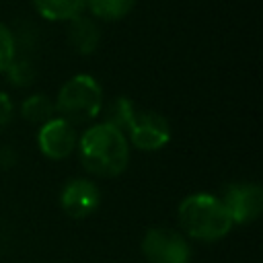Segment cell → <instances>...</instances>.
<instances>
[{
    "instance_id": "cell-8",
    "label": "cell",
    "mask_w": 263,
    "mask_h": 263,
    "mask_svg": "<svg viewBox=\"0 0 263 263\" xmlns=\"http://www.w3.org/2000/svg\"><path fill=\"white\" fill-rule=\"evenodd\" d=\"M101 205V189L95 181L76 177L68 181L60 191V208L74 220L88 218Z\"/></svg>"
},
{
    "instance_id": "cell-16",
    "label": "cell",
    "mask_w": 263,
    "mask_h": 263,
    "mask_svg": "<svg viewBox=\"0 0 263 263\" xmlns=\"http://www.w3.org/2000/svg\"><path fill=\"white\" fill-rule=\"evenodd\" d=\"M16 164V152L10 146H0V168H10Z\"/></svg>"
},
{
    "instance_id": "cell-6",
    "label": "cell",
    "mask_w": 263,
    "mask_h": 263,
    "mask_svg": "<svg viewBox=\"0 0 263 263\" xmlns=\"http://www.w3.org/2000/svg\"><path fill=\"white\" fill-rule=\"evenodd\" d=\"M37 146L41 154L49 160H64L68 158L78 146V132L76 125L62 117H51L45 121L37 132Z\"/></svg>"
},
{
    "instance_id": "cell-12",
    "label": "cell",
    "mask_w": 263,
    "mask_h": 263,
    "mask_svg": "<svg viewBox=\"0 0 263 263\" xmlns=\"http://www.w3.org/2000/svg\"><path fill=\"white\" fill-rule=\"evenodd\" d=\"M136 0H86L84 8H88L92 18L99 21H119L132 12Z\"/></svg>"
},
{
    "instance_id": "cell-1",
    "label": "cell",
    "mask_w": 263,
    "mask_h": 263,
    "mask_svg": "<svg viewBox=\"0 0 263 263\" xmlns=\"http://www.w3.org/2000/svg\"><path fill=\"white\" fill-rule=\"evenodd\" d=\"M76 150L82 166L90 175L99 179H113L127 168L132 146L121 129L101 121L86 127L82 136H78Z\"/></svg>"
},
{
    "instance_id": "cell-5",
    "label": "cell",
    "mask_w": 263,
    "mask_h": 263,
    "mask_svg": "<svg viewBox=\"0 0 263 263\" xmlns=\"http://www.w3.org/2000/svg\"><path fill=\"white\" fill-rule=\"evenodd\" d=\"M142 255L148 263H189L191 245L187 236L175 228L152 226L144 232L140 242Z\"/></svg>"
},
{
    "instance_id": "cell-4",
    "label": "cell",
    "mask_w": 263,
    "mask_h": 263,
    "mask_svg": "<svg viewBox=\"0 0 263 263\" xmlns=\"http://www.w3.org/2000/svg\"><path fill=\"white\" fill-rule=\"evenodd\" d=\"M121 132L125 134L129 146L142 152L160 150L171 140V123L166 121V117L156 111L140 109L138 105L132 109Z\"/></svg>"
},
{
    "instance_id": "cell-10",
    "label": "cell",
    "mask_w": 263,
    "mask_h": 263,
    "mask_svg": "<svg viewBox=\"0 0 263 263\" xmlns=\"http://www.w3.org/2000/svg\"><path fill=\"white\" fill-rule=\"evenodd\" d=\"M86 0H33L35 10L47 21H70L84 10Z\"/></svg>"
},
{
    "instance_id": "cell-7",
    "label": "cell",
    "mask_w": 263,
    "mask_h": 263,
    "mask_svg": "<svg viewBox=\"0 0 263 263\" xmlns=\"http://www.w3.org/2000/svg\"><path fill=\"white\" fill-rule=\"evenodd\" d=\"M220 199L226 205L232 222L240 226L255 222L263 210V189L257 183L228 185Z\"/></svg>"
},
{
    "instance_id": "cell-2",
    "label": "cell",
    "mask_w": 263,
    "mask_h": 263,
    "mask_svg": "<svg viewBox=\"0 0 263 263\" xmlns=\"http://www.w3.org/2000/svg\"><path fill=\"white\" fill-rule=\"evenodd\" d=\"M177 218L183 234L199 242H218L234 226L222 199L205 191L187 195L177 208Z\"/></svg>"
},
{
    "instance_id": "cell-11",
    "label": "cell",
    "mask_w": 263,
    "mask_h": 263,
    "mask_svg": "<svg viewBox=\"0 0 263 263\" xmlns=\"http://www.w3.org/2000/svg\"><path fill=\"white\" fill-rule=\"evenodd\" d=\"M21 115L25 121L43 125L51 117H55V105L53 101L43 92H33L21 103Z\"/></svg>"
},
{
    "instance_id": "cell-3",
    "label": "cell",
    "mask_w": 263,
    "mask_h": 263,
    "mask_svg": "<svg viewBox=\"0 0 263 263\" xmlns=\"http://www.w3.org/2000/svg\"><path fill=\"white\" fill-rule=\"evenodd\" d=\"M53 105L55 115L72 125L88 123L103 109V88L95 76L74 74L60 86Z\"/></svg>"
},
{
    "instance_id": "cell-9",
    "label": "cell",
    "mask_w": 263,
    "mask_h": 263,
    "mask_svg": "<svg viewBox=\"0 0 263 263\" xmlns=\"http://www.w3.org/2000/svg\"><path fill=\"white\" fill-rule=\"evenodd\" d=\"M68 43L80 55L95 53L101 43V29H99L97 18L86 16L82 12L70 18L68 21Z\"/></svg>"
},
{
    "instance_id": "cell-13",
    "label": "cell",
    "mask_w": 263,
    "mask_h": 263,
    "mask_svg": "<svg viewBox=\"0 0 263 263\" xmlns=\"http://www.w3.org/2000/svg\"><path fill=\"white\" fill-rule=\"evenodd\" d=\"M4 74H6V80L12 86L25 88V86L33 84V80H35V66H33V62H31L29 55H18L16 53L12 58V62L6 66Z\"/></svg>"
},
{
    "instance_id": "cell-15",
    "label": "cell",
    "mask_w": 263,
    "mask_h": 263,
    "mask_svg": "<svg viewBox=\"0 0 263 263\" xmlns=\"http://www.w3.org/2000/svg\"><path fill=\"white\" fill-rule=\"evenodd\" d=\"M14 117V105L12 99L8 97V92L0 90V129H4Z\"/></svg>"
},
{
    "instance_id": "cell-14",
    "label": "cell",
    "mask_w": 263,
    "mask_h": 263,
    "mask_svg": "<svg viewBox=\"0 0 263 263\" xmlns=\"http://www.w3.org/2000/svg\"><path fill=\"white\" fill-rule=\"evenodd\" d=\"M14 55H16V47H14L12 31L4 23H0V72L6 70V66L12 62Z\"/></svg>"
}]
</instances>
